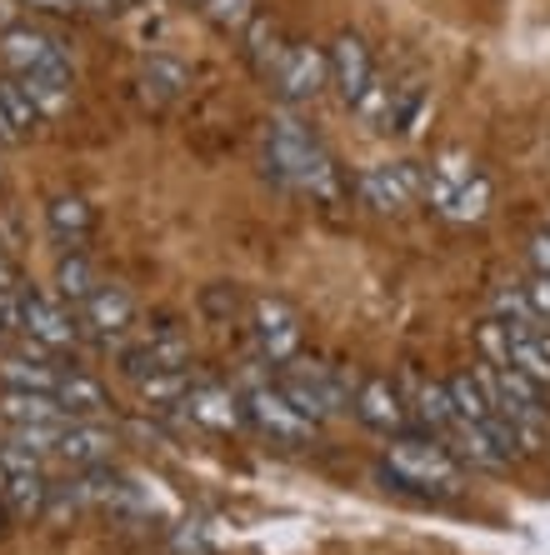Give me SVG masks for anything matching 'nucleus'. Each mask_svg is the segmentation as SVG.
I'll list each match as a JSON object with an SVG mask.
<instances>
[{"instance_id":"1","label":"nucleus","mask_w":550,"mask_h":555,"mask_svg":"<svg viewBox=\"0 0 550 555\" xmlns=\"http://www.w3.org/2000/svg\"><path fill=\"white\" fill-rule=\"evenodd\" d=\"M266 166L276 181H285L291 191L310 195L320 206H335L346 181H341V166H335V155L310 135L291 111H276L266 120Z\"/></svg>"},{"instance_id":"2","label":"nucleus","mask_w":550,"mask_h":555,"mask_svg":"<svg viewBox=\"0 0 550 555\" xmlns=\"http://www.w3.org/2000/svg\"><path fill=\"white\" fill-rule=\"evenodd\" d=\"M385 476L400 491L431 495V501H456L465 491V465L450 455L446 440H421V436H396L385 446Z\"/></svg>"},{"instance_id":"3","label":"nucleus","mask_w":550,"mask_h":555,"mask_svg":"<svg viewBox=\"0 0 550 555\" xmlns=\"http://www.w3.org/2000/svg\"><path fill=\"white\" fill-rule=\"evenodd\" d=\"M425 201H431L435 216L456 220V225H471V220H481L490 210V201H496V185H490V176L475 166L465 151H446L431 166Z\"/></svg>"},{"instance_id":"4","label":"nucleus","mask_w":550,"mask_h":555,"mask_svg":"<svg viewBox=\"0 0 550 555\" xmlns=\"http://www.w3.org/2000/svg\"><path fill=\"white\" fill-rule=\"evenodd\" d=\"M241 401H245L251 426H256L270 446H285V451H306V446H316L320 421H310V415L285 396L281 380H251Z\"/></svg>"},{"instance_id":"5","label":"nucleus","mask_w":550,"mask_h":555,"mask_svg":"<svg viewBox=\"0 0 550 555\" xmlns=\"http://www.w3.org/2000/svg\"><path fill=\"white\" fill-rule=\"evenodd\" d=\"M40 461H46V455H36L30 446H21V440H5V446H0V505H5L15 520L46 516V505H51V495H55V486L46 480Z\"/></svg>"},{"instance_id":"6","label":"nucleus","mask_w":550,"mask_h":555,"mask_svg":"<svg viewBox=\"0 0 550 555\" xmlns=\"http://www.w3.org/2000/svg\"><path fill=\"white\" fill-rule=\"evenodd\" d=\"M425 185H431V166H421V160H375L356 176L360 206L381 210V216H396V210L425 201Z\"/></svg>"},{"instance_id":"7","label":"nucleus","mask_w":550,"mask_h":555,"mask_svg":"<svg viewBox=\"0 0 550 555\" xmlns=\"http://www.w3.org/2000/svg\"><path fill=\"white\" fill-rule=\"evenodd\" d=\"M276 380H281V390L310 415V421H331V415L350 411V386L331 371V365L300 361V356H295L291 365H281V375H276Z\"/></svg>"},{"instance_id":"8","label":"nucleus","mask_w":550,"mask_h":555,"mask_svg":"<svg viewBox=\"0 0 550 555\" xmlns=\"http://www.w3.org/2000/svg\"><path fill=\"white\" fill-rule=\"evenodd\" d=\"M270 86H276V95H281L285 111H295V105H316L320 95H325V86H331V61H325V51L310 46V40H291V51L281 55Z\"/></svg>"},{"instance_id":"9","label":"nucleus","mask_w":550,"mask_h":555,"mask_svg":"<svg viewBox=\"0 0 550 555\" xmlns=\"http://www.w3.org/2000/svg\"><path fill=\"white\" fill-rule=\"evenodd\" d=\"M251 336H256L260 356L270 365H291L300 356V315H295L291 300L281 296H260L251 306Z\"/></svg>"},{"instance_id":"10","label":"nucleus","mask_w":550,"mask_h":555,"mask_svg":"<svg viewBox=\"0 0 550 555\" xmlns=\"http://www.w3.org/2000/svg\"><path fill=\"white\" fill-rule=\"evenodd\" d=\"M0 61L11 65V76H36V70H71V55L51 30L11 26L0 30Z\"/></svg>"},{"instance_id":"11","label":"nucleus","mask_w":550,"mask_h":555,"mask_svg":"<svg viewBox=\"0 0 550 555\" xmlns=\"http://www.w3.org/2000/svg\"><path fill=\"white\" fill-rule=\"evenodd\" d=\"M21 331H26L40 350H65L80 340V321L71 315V306H65L61 296H40V291H26Z\"/></svg>"},{"instance_id":"12","label":"nucleus","mask_w":550,"mask_h":555,"mask_svg":"<svg viewBox=\"0 0 550 555\" xmlns=\"http://www.w3.org/2000/svg\"><path fill=\"white\" fill-rule=\"evenodd\" d=\"M176 365H191V340L180 336L176 325H155L136 346L120 350V371H126L130 380H141V375H151V371H176Z\"/></svg>"},{"instance_id":"13","label":"nucleus","mask_w":550,"mask_h":555,"mask_svg":"<svg viewBox=\"0 0 550 555\" xmlns=\"http://www.w3.org/2000/svg\"><path fill=\"white\" fill-rule=\"evenodd\" d=\"M350 411L360 415V426L381 430V436H400L410 421L406 396H400V386L385 380V375H366V380H360L356 396H350Z\"/></svg>"},{"instance_id":"14","label":"nucleus","mask_w":550,"mask_h":555,"mask_svg":"<svg viewBox=\"0 0 550 555\" xmlns=\"http://www.w3.org/2000/svg\"><path fill=\"white\" fill-rule=\"evenodd\" d=\"M180 411L191 415L195 426L220 430V436H231V430H245V426H251V415H245V401L235 396L231 386H216V380H195L191 396L180 401Z\"/></svg>"},{"instance_id":"15","label":"nucleus","mask_w":550,"mask_h":555,"mask_svg":"<svg viewBox=\"0 0 550 555\" xmlns=\"http://www.w3.org/2000/svg\"><path fill=\"white\" fill-rule=\"evenodd\" d=\"M325 61H331V86L335 95L346 105L360 101V91L375 80V61H371V46L356 36V30H341V36L331 40V51H325Z\"/></svg>"},{"instance_id":"16","label":"nucleus","mask_w":550,"mask_h":555,"mask_svg":"<svg viewBox=\"0 0 550 555\" xmlns=\"http://www.w3.org/2000/svg\"><path fill=\"white\" fill-rule=\"evenodd\" d=\"M410 415L421 421L425 430H431L435 440H450L456 436V426H461V411H456V401H450V386L446 380H421V375H410Z\"/></svg>"},{"instance_id":"17","label":"nucleus","mask_w":550,"mask_h":555,"mask_svg":"<svg viewBox=\"0 0 550 555\" xmlns=\"http://www.w3.org/2000/svg\"><path fill=\"white\" fill-rule=\"evenodd\" d=\"M80 310H86L80 325L101 340H116V336H126V331H136V296H130L126 285H101Z\"/></svg>"},{"instance_id":"18","label":"nucleus","mask_w":550,"mask_h":555,"mask_svg":"<svg viewBox=\"0 0 550 555\" xmlns=\"http://www.w3.org/2000/svg\"><path fill=\"white\" fill-rule=\"evenodd\" d=\"M111 446H116V436H111L101 421H65L61 440H55V461L86 470V465H105V461H111Z\"/></svg>"},{"instance_id":"19","label":"nucleus","mask_w":550,"mask_h":555,"mask_svg":"<svg viewBox=\"0 0 550 555\" xmlns=\"http://www.w3.org/2000/svg\"><path fill=\"white\" fill-rule=\"evenodd\" d=\"M0 421H11L15 430H36V426H65L71 415L61 411L51 390H11L0 396Z\"/></svg>"},{"instance_id":"20","label":"nucleus","mask_w":550,"mask_h":555,"mask_svg":"<svg viewBox=\"0 0 550 555\" xmlns=\"http://www.w3.org/2000/svg\"><path fill=\"white\" fill-rule=\"evenodd\" d=\"M241 51H245V61H251V70L270 80V76H276V65H281V55L291 51V40H285V30H281V21H276V15L260 11L256 21L245 26Z\"/></svg>"},{"instance_id":"21","label":"nucleus","mask_w":550,"mask_h":555,"mask_svg":"<svg viewBox=\"0 0 550 555\" xmlns=\"http://www.w3.org/2000/svg\"><path fill=\"white\" fill-rule=\"evenodd\" d=\"M55 401H61V411L71 415V421H101L105 415V386L86 371H61V380H55Z\"/></svg>"},{"instance_id":"22","label":"nucleus","mask_w":550,"mask_h":555,"mask_svg":"<svg viewBox=\"0 0 550 555\" xmlns=\"http://www.w3.org/2000/svg\"><path fill=\"white\" fill-rule=\"evenodd\" d=\"M40 120L46 116L36 111V101L26 95V86H21L15 76L0 80V141H30Z\"/></svg>"},{"instance_id":"23","label":"nucleus","mask_w":550,"mask_h":555,"mask_svg":"<svg viewBox=\"0 0 550 555\" xmlns=\"http://www.w3.org/2000/svg\"><path fill=\"white\" fill-rule=\"evenodd\" d=\"M46 225H51V235L61 241V246H80L90 231H95V210L86 206V195H51V206H46Z\"/></svg>"},{"instance_id":"24","label":"nucleus","mask_w":550,"mask_h":555,"mask_svg":"<svg viewBox=\"0 0 550 555\" xmlns=\"http://www.w3.org/2000/svg\"><path fill=\"white\" fill-rule=\"evenodd\" d=\"M26 86V95L36 101V111L46 120L51 116H65L71 101H76V70H36V76H15Z\"/></svg>"},{"instance_id":"25","label":"nucleus","mask_w":550,"mask_h":555,"mask_svg":"<svg viewBox=\"0 0 550 555\" xmlns=\"http://www.w3.org/2000/svg\"><path fill=\"white\" fill-rule=\"evenodd\" d=\"M0 380L11 390H51L55 396L61 371H55L40 350H11V356H0Z\"/></svg>"},{"instance_id":"26","label":"nucleus","mask_w":550,"mask_h":555,"mask_svg":"<svg viewBox=\"0 0 550 555\" xmlns=\"http://www.w3.org/2000/svg\"><path fill=\"white\" fill-rule=\"evenodd\" d=\"M186 86H191V70L176 61V55H151V61L141 65V95L151 105H170L186 95Z\"/></svg>"},{"instance_id":"27","label":"nucleus","mask_w":550,"mask_h":555,"mask_svg":"<svg viewBox=\"0 0 550 555\" xmlns=\"http://www.w3.org/2000/svg\"><path fill=\"white\" fill-rule=\"evenodd\" d=\"M511 371H521L525 380H536L540 390L550 386V325L511 336Z\"/></svg>"},{"instance_id":"28","label":"nucleus","mask_w":550,"mask_h":555,"mask_svg":"<svg viewBox=\"0 0 550 555\" xmlns=\"http://www.w3.org/2000/svg\"><path fill=\"white\" fill-rule=\"evenodd\" d=\"M95 291H101V281H95V266H90L80 250H71V256L55 260V296H61L65 306H86Z\"/></svg>"},{"instance_id":"29","label":"nucleus","mask_w":550,"mask_h":555,"mask_svg":"<svg viewBox=\"0 0 550 555\" xmlns=\"http://www.w3.org/2000/svg\"><path fill=\"white\" fill-rule=\"evenodd\" d=\"M446 386H450V401H456L461 421H471V426H490V421H496V405H490V396H486V386H481L475 371L450 375Z\"/></svg>"},{"instance_id":"30","label":"nucleus","mask_w":550,"mask_h":555,"mask_svg":"<svg viewBox=\"0 0 550 555\" xmlns=\"http://www.w3.org/2000/svg\"><path fill=\"white\" fill-rule=\"evenodd\" d=\"M191 365H176V371H151L136 380V390H141L145 405H180L186 396H191Z\"/></svg>"},{"instance_id":"31","label":"nucleus","mask_w":550,"mask_h":555,"mask_svg":"<svg viewBox=\"0 0 550 555\" xmlns=\"http://www.w3.org/2000/svg\"><path fill=\"white\" fill-rule=\"evenodd\" d=\"M201 15L220 36H245V26L260 15V0H201Z\"/></svg>"},{"instance_id":"32","label":"nucleus","mask_w":550,"mask_h":555,"mask_svg":"<svg viewBox=\"0 0 550 555\" xmlns=\"http://www.w3.org/2000/svg\"><path fill=\"white\" fill-rule=\"evenodd\" d=\"M391 101H396V86H391V80H381V76H375L371 86L360 91V101L350 105V111H356V116L366 120V126H371V130H385V135H391Z\"/></svg>"},{"instance_id":"33","label":"nucleus","mask_w":550,"mask_h":555,"mask_svg":"<svg viewBox=\"0 0 550 555\" xmlns=\"http://www.w3.org/2000/svg\"><path fill=\"white\" fill-rule=\"evenodd\" d=\"M210 551H216V535H210L201 520L176 526V535H170V555H210Z\"/></svg>"},{"instance_id":"34","label":"nucleus","mask_w":550,"mask_h":555,"mask_svg":"<svg viewBox=\"0 0 550 555\" xmlns=\"http://www.w3.org/2000/svg\"><path fill=\"white\" fill-rule=\"evenodd\" d=\"M525 296H530V306H536V315L550 325V275H536L530 271V285H525Z\"/></svg>"},{"instance_id":"35","label":"nucleus","mask_w":550,"mask_h":555,"mask_svg":"<svg viewBox=\"0 0 550 555\" xmlns=\"http://www.w3.org/2000/svg\"><path fill=\"white\" fill-rule=\"evenodd\" d=\"M530 271H536V275H550V231H536V235H530Z\"/></svg>"},{"instance_id":"36","label":"nucleus","mask_w":550,"mask_h":555,"mask_svg":"<svg viewBox=\"0 0 550 555\" xmlns=\"http://www.w3.org/2000/svg\"><path fill=\"white\" fill-rule=\"evenodd\" d=\"M26 11H40V15H76L80 5L76 0H21Z\"/></svg>"},{"instance_id":"37","label":"nucleus","mask_w":550,"mask_h":555,"mask_svg":"<svg viewBox=\"0 0 550 555\" xmlns=\"http://www.w3.org/2000/svg\"><path fill=\"white\" fill-rule=\"evenodd\" d=\"M0 291H21V271H15V260L5 246H0Z\"/></svg>"},{"instance_id":"38","label":"nucleus","mask_w":550,"mask_h":555,"mask_svg":"<svg viewBox=\"0 0 550 555\" xmlns=\"http://www.w3.org/2000/svg\"><path fill=\"white\" fill-rule=\"evenodd\" d=\"M80 11H90V15H116V11H126V0H76Z\"/></svg>"},{"instance_id":"39","label":"nucleus","mask_w":550,"mask_h":555,"mask_svg":"<svg viewBox=\"0 0 550 555\" xmlns=\"http://www.w3.org/2000/svg\"><path fill=\"white\" fill-rule=\"evenodd\" d=\"M126 5H136V0H126Z\"/></svg>"},{"instance_id":"40","label":"nucleus","mask_w":550,"mask_h":555,"mask_svg":"<svg viewBox=\"0 0 550 555\" xmlns=\"http://www.w3.org/2000/svg\"><path fill=\"white\" fill-rule=\"evenodd\" d=\"M191 5H201V0H191Z\"/></svg>"},{"instance_id":"41","label":"nucleus","mask_w":550,"mask_h":555,"mask_svg":"<svg viewBox=\"0 0 550 555\" xmlns=\"http://www.w3.org/2000/svg\"><path fill=\"white\" fill-rule=\"evenodd\" d=\"M0 520H5V516H0Z\"/></svg>"}]
</instances>
